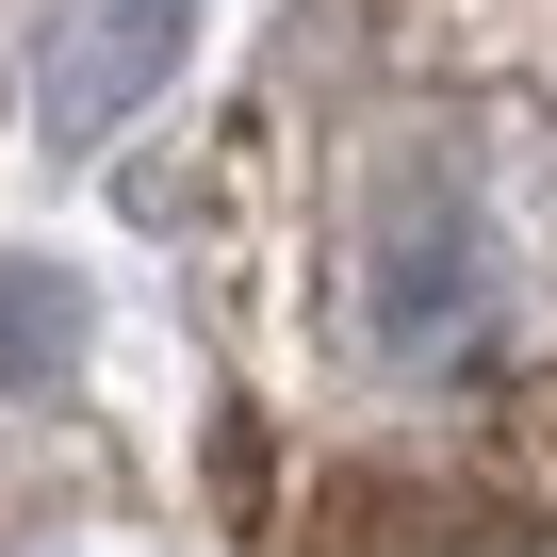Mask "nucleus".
<instances>
[{
  "label": "nucleus",
  "instance_id": "2",
  "mask_svg": "<svg viewBox=\"0 0 557 557\" xmlns=\"http://www.w3.org/2000/svg\"><path fill=\"white\" fill-rule=\"evenodd\" d=\"M361 296H377V345H394V361H443V345L492 312V246H475V213H459V197H394Z\"/></svg>",
  "mask_w": 557,
  "mask_h": 557
},
{
  "label": "nucleus",
  "instance_id": "1",
  "mask_svg": "<svg viewBox=\"0 0 557 557\" xmlns=\"http://www.w3.org/2000/svg\"><path fill=\"white\" fill-rule=\"evenodd\" d=\"M181 50H197V0H66V17H50V50H34V99H50V132L83 148V132L148 115Z\"/></svg>",
  "mask_w": 557,
  "mask_h": 557
},
{
  "label": "nucleus",
  "instance_id": "3",
  "mask_svg": "<svg viewBox=\"0 0 557 557\" xmlns=\"http://www.w3.org/2000/svg\"><path fill=\"white\" fill-rule=\"evenodd\" d=\"M66 345H83V296H66L50 262H0V394H17V377H50Z\"/></svg>",
  "mask_w": 557,
  "mask_h": 557
}]
</instances>
